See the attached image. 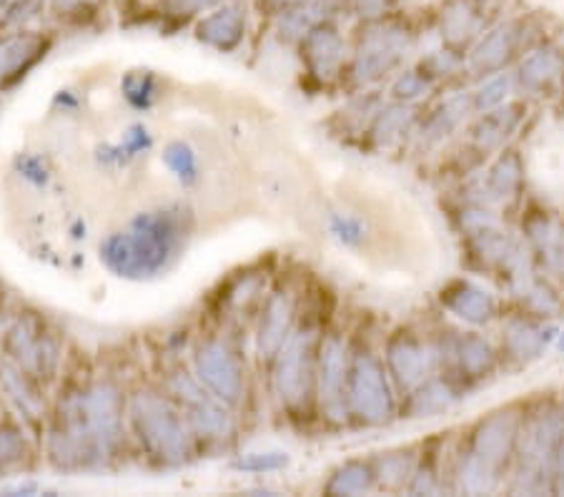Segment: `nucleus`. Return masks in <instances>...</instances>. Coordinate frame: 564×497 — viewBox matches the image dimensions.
I'll return each instance as SVG.
<instances>
[{
	"mask_svg": "<svg viewBox=\"0 0 564 497\" xmlns=\"http://www.w3.org/2000/svg\"><path fill=\"white\" fill-rule=\"evenodd\" d=\"M121 397L108 385H96L61 407L51 437V455L63 467L94 465L111 455L121 437Z\"/></svg>",
	"mask_w": 564,
	"mask_h": 497,
	"instance_id": "obj_1",
	"label": "nucleus"
},
{
	"mask_svg": "<svg viewBox=\"0 0 564 497\" xmlns=\"http://www.w3.org/2000/svg\"><path fill=\"white\" fill-rule=\"evenodd\" d=\"M186 239L184 209H159L141 214L129 229L101 244V259L123 279L156 277L176 257Z\"/></svg>",
	"mask_w": 564,
	"mask_h": 497,
	"instance_id": "obj_2",
	"label": "nucleus"
},
{
	"mask_svg": "<svg viewBox=\"0 0 564 497\" xmlns=\"http://www.w3.org/2000/svg\"><path fill=\"white\" fill-rule=\"evenodd\" d=\"M517 428H520V420L512 412H497L479 424L462 473V483L467 490L481 493L495 485L497 473L514 447Z\"/></svg>",
	"mask_w": 564,
	"mask_h": 497,
	"instance_id": "obj_3",
	"label": "nucleus"
},
{
	"mask_svg": "<svg viewBox=\"0 0 564 497\" xmlns=\"http://www.w3.org/2000/svg\"><path fill=\"white\" fill-rule=\"evenodd\" d=\"M133 428L139 437L153 455L166 460V463H181L186 457V432L184 422L156 395H139L131 407Z\"/></svg>",
	"mask_w": 564,
	"mask_h": 497,
	"instance_id": "obj_4",
	"label": "nucleus"
},
{
	"mask_svg": "<svg viewBox=\"0 0 564 497\" xmlns=\"http://www.w3.org/2000/svg\"><path fill=\"white\" fill-rule=\"evenodd\" d=\"M349 404L364 422L381 424L394 414V397H391L384 369L371 355H357L347 375Z\"/></svg>",
	"mask_w": 564,
	"mask_h": 497,
	"instance_id": "obj_5",
	"label": "nucleus"
},
{
	"mask_svg": "<svg viewBox=\"0 0 564 497\" xmlns=\"http://www.w3.org/2000/svg\"><path fill=\"white\" fill-rule=\"evenodd\" d=\"M196 372L218 400L229 404L239 402L243 392L241 365L221 342H208V345L196 352Z\"/></svg>",
	"mask_w": 564,
	"mask_h": 497,
	"instance_id": "obj_6",
	"label": "nucleus"
},
{
	"mask_svg": "<svg viewBox=\"0 0 564 497\" xmlns=\"http://www.w3.org/2000/svg\"><path fill=\"white\" fill-rule=\"evenodd\" d=\"M312 334H296L276 367V390L286 404H302L312 382Z\"/></svg>",
	"mask_w": 564,
	"mask_h": 497,
	"instance_id": "obj_7",
	"label": "nucleus"
},
{
	"mask_svg": "<svg viewBox=\"0 0 564 497\" xmlns=\"http://www.w3.org/2000/svg\"><path fill=\"white\" fill-rule=\"evenodd\" d=\"M404 56L406 39L402 33H371L367 43L361 45L357 63H354V74H357L361 84H369V80H377L381 76H387L391 68H397Z\"/></svg>",
	"mask_w": 564,
	"mask_h": 497,
	"instance_id": "obj_8",
	"label": "nucleus"
},
{
	"mask_svg": "<svg viewBox=\"0 0 564 497\" xmlns=\"http://www.w3.org/2000/svg\"><path fill=\"white\" fill-rule=\"evenodd\" d=\"M442 304L469 324H487L497 314L495 296L471 282H454L442 292Z\"/></svg>",
	"mask_w": 564,
	"mask_h": 497,
	"instance_id": "obj_9",
	"label": "nucleus"
},
{
	"mask_svg": "<svg viewBox=\"0 0 564 497\" xmlns=\"http://www.w3.org/2000/svg\"><path fill=\"white\" fill-rule=\"evenodd\" d=\"M387 359L391 375H394L402 390H414V387H420L424 382L426 369H430L426 349L414 337H406V334H399L397 339H391Z\"/></svg>",
	"mask_w": 564,
	"mask_h": 497,
	"instance_id": "obj_10",
	"label": "nucleus"
},
{
	"mask_svg": "<svg viewBox=\"0 0 564 497\" xmlns=\"http://www.w3.org/2000/svg\"><path fill=\"white\" fill-rule=\"evenodd\" d=\"M243 33H247V11L241 6L218 8L212 15H206L196 29L198 41L218 51H234L241 43Z\"/></svg>",
	"mask_w": 564,
	"mask_h": 497,
	"instance_id": "obj_11",
	"label": "nucleus"
},
{
	"mask_svg": "<svg viewBox=\"0 0 564 497\" xmlns=\"http://www.w3.org/2000/svg\"><path fill=\"white\" fill-rule=\"evenodd\" d=\"M174 387H176V392L181 395V400L188 404V418H191V424H194L198 435L218 437V435H224L226 430H229V418H226V412L221 410V407L208 400V397L202 390H198V387L191 382L188 377L178 375L174 379Z\"/></svg>",
	"mask_w": 564,
	"mask_h": 497,
	"instance_id": "obj_12",
	"label": "nucleus"
},
{
	"mask_svg": "<svg viewBox=\"0 0 564 497\" xmlns=\"http://www.w3.org/2000/svg\"><path fill=\"white\" fill-rule=\"evenodd\" d=\"M304 58L316 76L329 78L339 71L344 58V41L329 25L318 23L304 39Z\"/></svg>",
	"mask_w": 564,
	"mask_h": 497,
	"instance_id": "obj_13",
	"label": "nucleus"
},
{
	"mask_svg": "<svg viewBox=\"0 0 564 497\" xmlns=\"http://www.w3.org/2000/svg\"><path fill=\"white\" fill-rule=\"evenodd\" d=\"M517 43H520V33H517L514 23H505L495 29L487 39H481L479 45L471 53V66H475L479 74H492L507 66L509 58L514 56Z\"/></svg>",
	"mask_w": 564,
	"mask_h": 497,
	"instance_id": "obj_14",
	"label": "nucleus"
},
{
	"mask_svg": "<svg viewBox=\"0 0 564 497\" xmlns=\"http://www.w3.org/2000/svg\"><path fill=\"white\" fill-rule=\"evenodd\" d=\"M532 176L547 192L564 188V133L544 136L532 151Z\"/></svg>",
	"mask_w": 564,
	"mask_h": 497,
	"instance_id": "obj_15",
	"label": "nucleus"
},
{
	"mask_svg": "<svg viewBox=\"0 0 564 497\" xmlns=\"http://www.w3.org/2000/svg\"><path fill=\"white\" fill-rule=\"evenodd\" d=\"M291 316H294V306L286 294H274L263 312L261 329H259V352L261 357H274L279 349L284 347V339L291 329Z\"/></svg>",
	"mask_w": 564,
	"mask_h": 497,
	"instance_id": "obj_16",
	"label": "nucleus"
},
{
	"mask_svg": "<svg viewBox=\"0 0 564 497\" xmlns=\"http://www.w3.org/2000/svg\"><path fill=\"white\" fill-rule=\"evenodd\" d=\"M527 234L544 267L552 271L564 269V222L552 216H532L527 222Z\"/></svg>",
	"mask_w": 564,
	"mask_h": 497,
	"instance_id": "obj_17",
	"label": "nucleus"
},
{
	"mask_svg": "<svg viewBox=\"0 0 564 497\" xmlns=\"http://www.w3.org/2000/svg\"><path fill=\"white\" fill-rule=\"evenodd\" d=\"M45 48H48V41L39 39V35H18V39L0 45V84L29 71L43 56Z\"/></svg>",
	"mask_w": 564,
	"mask_h": 497,
	"instance_id": "obj_18",
	"label": "nucleus"
},
{
	"mask_svg": "<svg viewBox=\"0 0 564 497\" xmlns=\"http://www.w3.org/2000/svg\"><path fill=\"white\" fill-rule=\"evenodd\" d=\"M564 61L560 53L550 48H542L527 56L520 66V86L524 90H532V94H540V90H547L554 80L562 76Z\"/></svg>",
	"mask_w": 564,
	"mask_h": 497,
	"instance_id": "obj_19",
	"label": "nucleus"
},
{
	"mask_svg": "<svg viewBox=\"0 0 564 497\" xmlns=\"http://www.w3.org/2000/svg\"><path fill=\"white\" fill-rule=\"evenodd\" d=\"M344 382H347V365H344V345L339 339H326L322 347V397L334 407L344 402Z\"/></svg>",
	"mask_w": 564,
	"mask_h": 497,
	"instance_id": "obj_20",
	"label": "nucleus"
},
{
	"mask_svg": "<svg viewBox=\"0 0 564 497\" xmlns=\"http://www.w3.org/2000/svg\"><path fill=\"white\" fill-rule=\"evenodd\" d=\"M554 329H540L534 327L532 322L517 320L507 327V349L509 355L517 359H536L542 355V349L547 347V342L552 339Z\"/></svg>",
	"mask_w": 564,
	"mask_h": 497,
	"instance_id": "obj_21",
	"label": "nucleus"
},
{
	"mask_svg": "<svg viewBox=\"0 0 564 497\" xmlns=\"http://www.w3.org/2000/svg\"><path fill=\"white\" fill-rule=\"evenodd\" d=\"M520 119H522L520 106H507V108H497V111H487L485 119L477 123L475 139L479 147L495 149L517 129Z\"/></svg>",
	"mask_w": 564,
	"mask_h": 497,
	"instance_id": "obj_22",
	"label": "nucleus"
},
{
	"mask_svg": "<svg viewBox=\"0 0 564 497\" xmlns=\"http://www.w3.org/2000/svg\"><path fill=\"white\" fill-rule=\"evenodd\" d=\"M454 357H457L464 372L471 377L489 372L495 365L492 347L481 337H477V334H464V337L454 342Z\"/></svg>",
	"mask_w": 564,
	"mask_h": 497,
	"instance_id": "obj_23",
	"label": "nucleus"
},
{
	"mask_svg": "<svg viewBox=\"0 0 564 497\" xmlns=\"http://www.w3.org/2000/svg\"><path fill=\"white\" fill-rule=\"evenodd\" d=\"M522 184V161L514 153H507L497 161L487 176V194L489 198L505 202V198L514 196L517 188Z\"/></svg>",
	"mask_w": 564,
	"mask_h": 497,
	"instance_id": "obj_24",
	"label": "nucleus"
},
{
	"mask_svg": "<svg viewBox=\"0 0 564 497\" xmlns=\"http://www.w3.org/2000/svg\"><path fill=\"white\" fill-rule=\"evenodd\" d=\"M324 18V3L322 0H306V3L296 6L294 11H289L281 18V35L286 39H306Z\"/></svg>",
	"mask_w": 564,
	"mask_h": 497,
	"instance_id": "obj_25",
	"label": "nucleus"
},
{
	"mask_svg": "<svg viewBox=\"0 0 564 497\" xmlns=\"http://www.w3.org/2000/svg\"><path fill=\"white\" fill-rule=\"evenodd\" d=\"M375 485V473L364 463H347L341 469H336L334 477L326 485L329 495H361Z\"/></svg>",
	"mask_w": 564,
	"mask_h": 497,
	"instance_id": "obj_26",
	"label": "nucleus"
},
{
	"mask_svg": "<svg viewBox=\"0 0 564 497\" xmlns=\"http://www.w3.org/2000/svg\"><path fill=\"white\" fill-rule=\"evenodd\" d=\"M477 29H479L477 15L471 13L469 6H464V3H454L442 21V35L452 45L467 43L471 35L477 33Z\"/></svg>",
	"mask_w": 564,
	"mask_h": 497,
	"instance_id": "obj_27",
	"label": "nucleus"
},
{
	"mask_svg": "<svg viewBox=\"0 0 564 497\" xmlns=\"http://www.w3.org/2000/svg\"><path fill=\"white\" fill-rule=\"evenodd\" d=\"M454 402V397L449 392L447 385L442 382H430L424 385L420 392L414 395L412 400V412L420 414V418H430V414H436Z\"/></svg>",
	"mask_w": 564,
	"mask_h": 497,
	"instance_id": "obj_28",
	"label": "nucleus"
},
{
	"mask_svg": "<svg viewBox=\"0 0 564 497\" xmlns=\"http://www.w3.org/2000/svg\"><path fill=\"white\" fill-rule=\"evenodd\" d=\"M163 161H166V166L174 171L176 179L181 184H194L196 181V153L191 151L184 141H174L169 143L166 151H163Z\"/></svg>",
	"mask_w": 564,
	"mask_h": 497,
	"instance_id": "obj_29",
	"label": "nucleus"
},
{
	"mask_svg": "<svg viewBox=\"0 0 564 497\" xmlns=\"http://www.w3.org/2000/svg\"><path fill=\"white\" fill-rule=\"evenodd\" d=\"M464 111H467V101H464V98H452V101L444 104L440 111L434 114V119L426 126V133H430L432 139H442V136H447L454 126L462 121Z\"/></svg>",
	"mask_w": 564,
	"mask_h": 497,
	"instance_id": "obj_30",
	"label": "nucleus"
},
{
	"mask_svg": "<svg viewBox=\"0 0 564 497\" xmlns=\"http://www.w3.org/2000/svg\"><path fill=\"white\" fill-rule=\"evenodd\" d=\"M289 463L284 452H253V455L241 457L236 467L247 469V473H269V469H281Z\"/></svg>",
	"mask_w": 564,
	"mask_h": 497,
	"instance_id": "obj_31",
	"label": "nucleus"
},
{
	"mask_svg": "<svg viewBox=\"0 0 564 497\" xmlns=\"http://www.w3.org/2000/svg\"><path fill=\"white\" fill-rule=\"evenodd\" d=\"M123 90L133 106L145 108L153 98V78L149 74H131L123 80Z\"/></svg>",
	"mask_w": 564,
	"mask_h": 497,
	"instance_id": "obj_32",
	"label": "nucleus"
},
{
	"mask_svg": "<svg viewBox=\"0 0 564 497\" xmlns=\"http://www.w3.org/2000/svg\"><path fill=\"white\" fill-rule=\"evenodd\" d=\"M507 90H509L507 76H497L479 90L477 98H475V106L479 108V111H489V108H497L507 98Z\"/></svg>",
	"mask_w": 564,
	"mask_h": 497,
	"instance_id": "obj_33",
	"label": "nucleus"
},
{
	"mask_svg": "<svg viewBox=\"0 0 564 497\" xmlns=\"http://www.w3.org/2000/svg\"><path fill=\"white\" fill-rule=\"evenodd\" d=\"M430 90V78L416 74V71H409L394 84V96L404 98V101H412V98H420L422 94Z\"/></svg>",
	"mask_w": 564,
	"mask_h": 497,
	"instance_id": "obj_34",
	"label": "nucleus"
},
{
	"mask_svg": "<svg viewBox=\"0 0 564 497\" xmlns=\"http://www.w3.org/2000/svg\"><path fill=\"white\" fill-rule=\"evenodd\" d=\"M404 121H406L404 108H389V111L381 114L379 121H377V129H375L377 141H384L387 143L391 136H394L399 129H402Z\"/></svg>",
	"mask_w": 564,
	"mask_h": 497,
	"instance_id": "obj_35",
	"label": "nucleus"
},
{
	"mask_svg": "<svg viewBox=\"0 0 564 497\" xmlns=\"http://www.w3.org/2000/svg\"><path fill=\"white\" fill-rule=\"evenodd\" d=\"M334 234L339 237L341 241L354 244L361 239V224L357 219H349V216H334Z\"/></svg>",
	"mask_w": 564,
	"mask_h": 497,
	"instance_id": "obj_36",
	"label": "nucleus"
},
{
	"mask_svg": "<svg viewBox=\"0 0 564 497\" xmlns=\"http://www.w3.org/2000/svg\"><path fill=\"white\" fill-rule=\"evenodd\" d=\"M35 6V0H0V8L8 13H15V18H21V11H31Z\"/></svg>",
	"mask_w": 564,
	"mask_h": 497,
	"instance_id": "obj_37",
	"label": "nucleus"
},
{
	"mask_svg": "<svg viewBox=\"0 0 564 497\" xmlns=\"http://www.w3.org/2000/svg\"><path fill=\"white\" fill-rule=\"evenodd\" d=\"M387 8V0H359V11H361V15L367 13V15H377V13H381Z\"/></svg>",
	"mask_w": 564,
	"mask_h": 497,
	"instance_id": "obj_38",
	"label": "nucleus"
},
{
	"mask_svg": "<svg viewBox=\"0 0 564 497\" xmlns=\"http://www.w3.org/2000/svg\"><path fill=\"white\" fill-rule=\"evenodd\" d=\"M90 3V0H53V11L56 13H68V11H76V8Z\"/></svg>",
	"mask_w": 564,
	"mask_h": 497,
	"instance_id": "obj_39",
	"label": "nucleus"
},
{
	"mask_svg": "<svg viewBox=\"0 0 564 497\" xmlns=\"http://www.w3.org/2000/svg\"><path fill=\"white\" fill-rule=\"evenodd\" d=\"M218 3H221V0H181V6L188 8V11H202V8H212Z\"/></svg>",
	"mask_w": 564,
	"mask_h": 497,
	"instance_id": "obj_40",
	"label": "nucleus"
},
{
	"mask_svg": "<svg viewBox=\"0 0 564 497\" xmlns=\"http://www.w3.org/2000/svg\"><path fill=\"white\" fill-rule=\"evenodd\" d=\"M554 463H557L560 477H564V428H562V435L557 442V450H554Z\"/></svg>",
	"mask_w": 564,
	"mask_h": 497,
	"instance_id": "obj_41",
	"label": "nucleus"
},
{
	"mask_svg": "<svg viewBox=\"0 0 564 497\" xmlns=\"http://www.w3.org/2000/svg\"><path fill=\"white\" fill-rule=\"evenodd\" d=\"M557 347L564 352V332L560 334V337H557Z\"/></svg>",
	"mask_w": 564,
	"mask_h": 497,
	"instance_id": "obj_42",
	"label": "nucleus"
},
{
	"mask_svg": "<svg viewBox=\"0 0 564 497\" xmlns=\"http://www.w3.org/2000/svg\"><path fill=\"white\" fill-rule=\"evenodd\" d=\"M271 3H284V0H271Z\"/></svg>",
	"mask_w": 564,
	"mask_h": 497,
	"instance_id": "obj_43",
	"label": "nucleus"
}]
</instances>
